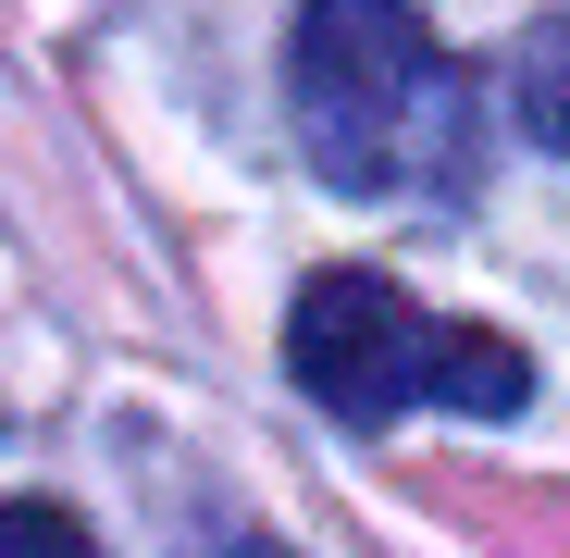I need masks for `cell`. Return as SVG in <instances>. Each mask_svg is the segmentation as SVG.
<instances>
[{
  "label": "cell",
  "instance_id": "6da1fadb",
  "mask_svg": "<svg viewBox=\"0 0 570 558\" xmlns=\"http://www.w3.org/2000/svg\"><path fill=\"white\" fill-rule=\"evenodd\" d=\"M285 100H298V149L347 199H471L484 174V100H471L459 50H434L422 13L397 0H323L298 13L285 50Z\"/></svg>",
  "mask_w": 570,
  "mask_h": 558
},
{
  "label": "cell",
  "instance_id": "7a4b0ae2",
  "mask_svg": "<svg viewBox=\"0 0 570 558\" xmlns=\"http://www.w3.org/2000/svg\"><path fill=\"white\" fill-rule=\"evenodd\" d=\"M285 372L298 398H323L335 422H397V410H471V422H509L533 398V360L484 323H446L422 311L385 273H311L298 311H285Z\"/></svg>",
  "mask_w": 570,
  "mask_h": 558
},
{
  "label": "cell",
  "instance_id": "3957f363",
  "mask_svg": "<svg viewBox=\"0 0 570 558\" xmlns=\"http://www.w3.org/2000/svg\"><path fill=\"white\" fill-rule=\"evenodd\" d=\"M509 100H521V125L570 161V13H546V26H521V62H509Z\"/></svg>",
  "mask_w": 570,
  "mask_h": 558
},
{
  "label": "cell",
  "instance_id": "277c9868",
  "mask_svg": "<svg viewBox=\"0 0 570 558\" xmlns=\"http://www.w3.org/2000/svg\"><path fill=\"white\" fill-rule=\"evenodd\" d=\"M0 558H100V533L62 497H0Z\"/></svg>",
  "mask_w": 570,
  "mask_h": 558
}]
</instances>
